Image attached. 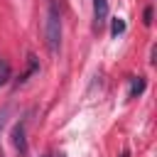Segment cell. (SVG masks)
<instances>
[{
  "label": "cell",
  "instance_id": "6",
  "mask_svg": "<svg viewBox=\"0 0 157 157\" xmlns=\"http://www.w3.org/2000/svg\"><path fill=\"white\" fill-rule=\"evenodd\" d=\"M7 115H10V108H7V105L0 108V135H2V128H5V123H7ZM0 157H2V147H0Z\"/></svg>",
  "mask_w": 157,
  "mask_h": 157
},
{
  "label": "cell",
  "instance_id": "2",
  "mask_svg": "<svg viewBox=\"0 0 157 157\" xmlns=\"http://www.w3.org/2000/svg\"><path fill=\"white\" fill-rule=\"evenodd\" d=\"M108 20V0H93V29H103Z\"/></svg>",
  "mask_w": 157,
  "mask_h": 157
},
{
  "label": "cell",
  "instance_id": "7",
  "mask_svg": "<svg viewBox=\"0 0 157 157\" xmlns=\"http://www.w3.org/2000/svg\"><path fill=\"white\" fill-rule=\"evenodd\" d=\"M150 22H152V7L145 10V25H150Z\"/></svg>",
  "mask_w": 157,
  "mask_h": 157
},
{
  "label": "cell",
  "instance_id": "3",
  "mask_svg": "<svg viewBox=\"0 0 157 157\" xmlns=\"http://www.w3.org/2000/svg\"><path fill=\"white\" fill-rule=\"evenodd\" d=\"M12 145H15V150H17V152H20L22 157H27V137H25V120L15 125V130H12Z\"/></svg>",
  "mask_w": 157,
  "mask_h": 157
},
{
  "label": "cell",
  "instance_id": "5",
  "mask_svg": "<svg viewBox=\"0 0 157 157\" xmlns=\"http://www.w3.org/2000/svg\"><path fill=\"white\" fill-rule=\"evenodd\" d=\"M123 32H125V22H123L120 17H115V20H113V25H110V34H113V37H118V34H123Z\"/></svg>",
  "mask_w": 157,
  "mask_h": 157
},
{
  "label": "cell",
  "instance_id": "1",
  "mask_svg": "<svg viewBox=\"0 0 157 157\" xmlns=\"http://www.w3.org/2000/svg\"><path fill=\"white\" fill-rule=\"evenodd\" d=\"M44 42L52 54L59 52L61 47V10L56 0H49L47 5V20H44Z\"/></svg>",
  "mask_w": 157,
  "mask_h": 157
},
{
  "label": "cell",
  "instance_id": "4",
  "mask_svg": "<svg viewBox=\"0 0 157 157\" xmlns=\"http://www.w3.org/2000/svg\"><path fill=\"white\" fill-rule=\"evenodd\" d=\"M145 91V81L137 76V78H132V83H130V98H135L137 93H142Z\"/></svg>",
  "mask_w": 157,
  "mask_h": 157
},
{
  "label": "cell",
  "instance_id": "8",
  "mask_svg": "<svg viewBox=\"0 0 157 157\" xmlns=\"http://www.w3.org/2000/svg\"><path fill=\"white\" fill-rule=\"evenodd\" d=\"M123 157H130V155H128V152H125V155H123Z\"/></svg>",
  "mask_w": 157,
  "mask_h": 157
}]
</instances>
